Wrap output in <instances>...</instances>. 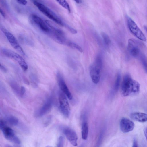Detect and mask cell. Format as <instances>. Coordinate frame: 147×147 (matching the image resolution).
<instances>
[{"instance_id": "6da1fadb", "label": "cell", "mask_w": 147, "mask_h": 147, "mask_svg": "<svg viewBox=\"0 0 147 147\" xmlns=\"http://www.w3.org/2000/svg\"><path fill=\"white\" fill-rule=\"evenodd\" d=\"M140 87L138 82L129 74H126L123 77L121 85V94L124 97L136 95L139 92Z\"/></svg>"}, {"instance_id": "7a4b0ae2", "label": "cell", "mask_w": 147, "mask_h": 147, "mask_svg": "<svg viewBox=\"0 0 147 147\" xmlns=\"http://www.w3.org/2000/svg\"><path fill=\"white\" fill-rule=\"evenodd\" d=\"M33 3L38 10L49 19L59 25L62 26H65L60 19L44 4L36 1H34Z\"/></svg>"}, {"instance_id": "3957f363", "label": "cell", "mask_w": 147, "mask_h": 147, "mask_svg": "<svg viewBox=\"0 0 147 147\" xmlns=\"http://www.w3.org/2000/svg\"><path fill=\"white\" fill-rule=\"evenodd\" d=\"M2 53L5 56L15 60L18 63L22 69L24 71L28 69V65L23 58L18 53L7 48L1 49Z\"/></svg>"}, {"instance_id": "277c9868", "label": "cell", "mask_w": 147, "mask_h": 147, "mask_svg": "<svg viewBox=\"0 0 147 147\" xmlns=\"http://www.w3.org/2000/svg\"><path fill=\"white\" fill-rule=\"evenodd\" d=\"M0 128L7 140L16 144H20V140L16 135L13 130L7 126L5 122L3 120L0 121Z\"/></svg>"}, {"instance_id": "5b68a950", "label": "cell", "mask_w": 147, "mask_h": 147, "mask_svg": "<svg viewBox=\"0 0 147 147\" xmlns=\"http://www.w3.org/2000/svg\"><path fill=\"white\" fill-rule=\"evenodd\" d=\"M127 20L128 28L133 35L140 40L146 41V37L134 21L128 16L127 17Z\"/></svg>"}, {"instance_id": "8992f818", "label": "cell", "mask_w": 147, "mask_h": 147, "mask_svg": "<svg viewBox=\"0 0 147 147\" xmlns=\"http://www.w3.org/2000/svg\"><path fill=\"white\" fill-rule=\"evenodd\" d=\"M1 29L11 46L22 55H25L24 51L14 36L4 28H1Z\"/></svg>"}, {"instance_id": "52a82bcc", "label": "cell", "mask_w": 147, "mask_h": 147, "mask_svg": "<svg viewBox=\"0 0 147 147\" xmlns=\"http://www.w3.org/2000/svg\"><path fill=\"white\" fill-rule=\"evenodd\" d=\"M128 49L131 55L135 58H139L143 53L140 43L132 39L128 40Z\"/></svg>"}, {"instance_id": "ba28073f", "label": "cell", "mask_w": 147, "mask_h": 147, "mask_svg": "<svg viewBox=\"0 0 147 147\" xmlns=\"http://www.w3.org/2000/svg\"><path fill=\"white\" fill-rule=\"evenodd\" d=\"M53 103V98L51 96L47 99L42 107L35 111V117H40L47 113L52 108Z\"/></svg>"}, {"instance_id": "9c48e42d", "label": "cell", "mask_w": 147, "mask_h": 147, "mask_svg": "<svg viewBox=\"0 0 147 147\" xmlns=\"http://www.w3.org/2000/svg\"><path fill=\"white\" fill-rule=\"evenodd\" d=\"M59 100L61 112L65 117H68L70 113V108L67 98L63 93L59 92Z\"/></svg>"}, {"instance_id": "30bf717a", "label": "cell", "mask_w": 147, "mask_h": 147, "mask_svg": "<svg viewBox=\"0 0 147 147\" xmlns=\"http://www.w3.org/2000/svg\"><path fill=\"white\" fill-rule=\"evenodd\" d=\"M31 18L33 23L36 24L39 28L44 33L48 34L50 31V29L46 23L45 21L38 16L32 14Z\"/></svg>"}, {"instance_id": "8fae6325", "label": "cell", "mask_w": 147, "mask_h": 147, "mask_svg": "<svg viewBox=\"0 0 147 147\" xmlns=\"http://www.w3.org/2000/svg\"><path fill=\"white\" fill-rule=\"evenodd\" d=\"M56 78L59 86L63 93L69 100H71L72 95L67 86L63 77L61 74L58 72L56 74Z\"/></svg>"}, {"instance_id": "7c38bea8", "label": "cell", "mask_w": 147, "mask_h": 147, "mask_svg": "<svg viewBox=\"0 0 147 147\" xmlns=\"http://www.w3.org/2000/svg\"><path fill=\"white\" fill-rule=\"evenodd\" d=\"M135 127L133 122L130 119L125 117L121 119L120 123V127L123 133H126L132 131Z\"/></svg>"}, {"instance_id": "4fadbf2b", "label": "cell", "mask_w": 147, "mask_h": 147, "mask_svg": "<svg viewBox=\"0 0 147 147\" xmlns=\"http://www.w3.org/2000/svg\"><path fill=\"white\" fill-rule=\"evenodd\" d=\"M63 132L70 143L73 146H76L77 145L78 137L76 132L68 128H64Z\"/></svg>"}, {"instance_id": "5bb4252c", "label": "cell", "mask_w": 147, "mask_h": 147, "mask_svg": "<svg viewBox=\"0 0 147 147\" xmlns=\"http://www.w3.org/2000/svg\"><path fill=\"white\" fill-rule=\"evenodd\" d=\"M90 74L92 82L95 84L98 83L100 79V71L97 69L94 65H91L89 68Z\"/></svg>"}, {"instance_id": "9a60e30c", "label": "cell", "mask_w": 147, "mask_h": 147, "mask_svg": "<svg viewBox=\"0 0 147 147\" xmlns=\"http://www.w3.org/2000/svg\"><path fill=\"white\" fill-rule=\"evenodd\" d=\"M131 118L134 121L141 122H147V114L136 112L131 113Z\"/></svg>"}, {"instance_id": "2e32d148", "label": "cell", "mask_w": 147, "mask_h": 147, "mask_svg": "<svg viewBox=\"0 0 147 147\" xmlns=\"http://www.w3.org/2000/svg\"><path fill=\"white\" fill-rule=\"evenodd\" d=\"M10 86L14 92L18 96H20L21 87H20L16 81L11 80L9 82Z\"/></svg>"}, {"instance_id": "e0dca14e", "label": "cell", "mask_w": 147, "mask_h": 147, "mask_svg": "<svg viewBox=\"0 0 147 147\" xmlns=\"http://www.w3.org/2000/svg\"><path fill=\"white\" fill-rule=\"evenodd\" d=\"M88 127L87 123L86 122H84L82 125L81 130V135L82 139L84 140H86L88 138Z\"/></svg>"}, {"instance_id": "ac0fdd59", "label": "cell", "mask_w": 147, "mask_h": 147, "mask_svg": "<svg viewBox=\"0 0 147 147\" xmlns=\"http://www.w3.org/2000/svg\"><path fill=\"white\" fill-rule=\"evenodd\" d=\"M102 62L101 56L98 55L95 59L93 65L98 69L100 71L102 66Z\"/></svg>"}, {"instance_id": "d6986e66", "label": "cell", "mask_w": 147, "mask_h": 147, "mask_svg": "<svg viewBox=\"0 0 147 147\" xmlns=\"http://www.w3.org/2000/svg\"><path fill=\"white\" fill-rule=\"evenodd\" d=\"M6 119L10 124L13 126H16L18 123V119L13 116H7L6 117Z\"/></svg>"}, {"instance_id": "ffe728a7", "label": "cell", "mask_w": 147, "mask_h": 147, "mask_svg": "<svg viewBox=\"0 0 147 147\" xmlns=\"http://www.w3.org/2000/svg\"><path fill=\"white\" fill-rule=\"evenodd\" d=\"M139 58L141 61L144 68L147 74V57L143 53L140 55Z\"/></svg>"}, {"instance_id": "44dd1931", "label": "cell", "mask_w": 147, "mask_h": 147, "mask_svg": "<svg viewBox=\"0 0 147 147\" xmlns=\"http://www.w3.org/2000/svg\"><path fill=\"white\" fill-rule=\"evenodd\" d=\"M21 42L27 45L32 46L33 43L32 42L28 37L23 35L20 36L19 37Z\"/></svg>"}, {"instance_id": "7402d4cb", "label": "cell", "mask_w": 147, "mask_h": 147, "mask_svg": "<svg viewBox=\"0 0 147 147\" xmlns=\"http://www.w3.org/2000/svg\"><path fill=\"white\" fill-rule=\"evenodd\" d=\"M67 45L72 48L76 49L80 52H82L83 51V49L80 46L70 41H68Z\"/></svg>"}, {"instance_id": "603a6c76", "label": "cell", "mask_w": 147, "mask_h": 147, "mask_svg": "<svg viewBox=\"0 0 147 147\" xmlns=\"http://www.w3.org/2000/svg\"><path fill=\"white\" fill-rule=\"evenodd\" d=\"M60 5L70 12V8L69 5L66 0H55Z\"/></svg>"}, {"instance_id": "cb8c5ba5", "label": "cell", "mask_w": 147, "mask_h": 147, "mask_svg": "<svg viewBox=\"0 0 147 147\" xmlns=\"http://www.w3.org/2000/svg\"><path fill=\"white\" fill-rule=\"evenodd\" d=\"M30 78L33 86L36 88L38 85L39 80L37 76L34 74H32L30 76Z\"/></svg>"}, {"instance_id": "d4e9b609", "label": "cell", "mask_w": 147, "mask_h": 147, "mask_svg": "<svg viewBox=\"0 0 147 147\" xmlns=\"http://www.w3.org/2000/svg\"><path fill=\"white\" fill-rule=\"evenodd\" d=\"M121 80V76L120 73H118L114 85L113 90L115 92H117L119 88Z\"/></svg>"}, {"instance_id": "484cf974", "label": "cell", "mask_w": 147, "mask_h": 147, "mask_svg": "<svg viewBox=\"0 0 147 147\" xmlns=\"http://www.w3.org/2000/svg\"><path fill=\"white\" fill-rule=\"evenodd\" d=\"M101 34L105 44L107 45H109L111 42V40L109 36L106 33L103 32H102Z\"/></svg>"}, {"instance_id": "4316f807", "label": "cell", "mask_w": 147, "mask_h": 147, "mask_svg": "<svg viewBox=\"0 0 147 147\" xmlns=\"http://www.w3.org/2000/svg\"><path fill=\"white\" fill-rule=\"evenodd\" d=\"M64 138L63 136H59L58 140L57 146L58 147H63L64 143Z\"/></svg>"}, {"instance_id": "83f0119b", "label": "cell", "mask_w": 147, "mask_h": 147, "mask_svg": "<svg viewBox=\"0 0 147 147\" xmlns=\"http://www.w3.org/2000/svg\"><path fill=\"white\" fill-rule=\"evenodd\" d=\"M65 26L68 29V30L72 33L75 34L77 33V31L75 29L68 25H65Z\"/></svg>"}, {"instance_id": "f1b7e54d", "label": "cell", "mask_w": 147, "mask_h": 147, "mask_svg": "<svg viewBox=\"0 0 147 147\" xmlns=\"http://www.w3.org/2000/svg\"><path fill=\"white\" fill-rule=\"evenodd\" d=\"M51 120V116L48 117L45 121L44 123V125L45 126H47L49 124Z\"/></svg>"}, {"instance_id": "f546056e", "label": "cell", "mask_w": 147, "mask_h": 147, "mask_svg": "<svg viewBox=\"0 0 147 147\" xmlns=\"http://www.w3.org/2000/svg\"><path fill=\"white\" fill-rule=\"evenodd\" d=\"M18 3L20 4L25 5L27 3V1L26 0H16Z\"/></svg>"}, {"instance_id": "4dcf8cb0", "label": "cell", "mask_w": 147, "mask_h": 147, "mask_svg": "<svg viewBox=\"0 0 147 147\" xmlns=\"http://www.w3.org/2000/svg\"><path fill=\"white\" fill-rule=\"evenodd\" d=\"M25 92V88L23 86L21 87L20 91V97L23 96Z\"/></svg>"}, {"instance_id": "1f68e13d", "label": "cell", "mask_w": 147, "mask_h": 147, "mask_svg": "<svg viewBox=\"0 0 147 147\" xmlns=\"http://www.w3.org/2000/svg\"><path fill=\"white\" fill-rule=\"evenodd\" d=\"M0 68L1 70L4 72H6L7 70V69L1 64H0Z\"/></svg>"}, {"instance_id": "d6a6232c", "label": "cell", "mask_w": 147, "mask_h": 147, "mask_svg": "<svg viewBox=\"0 0 147 147\" xmlns=\"http://www.w3.org/2000/svg\"><path fill=\"white\" fill-rule=\"evenodd\" d=\"M138 144L136 140V139H134L133 142V147H138Z\"/></svg>"}, {"instance_id": "836d02e7", "label": "cell", "mask_w": 147, "mask_h": 147, "mask_svg": "<svg viewBox=\"0 0 147 147\" xmlns=\"http://www.w3.org/2000/svg\"><path fill=\"white\" fill-rule=\"evenodd\" d=\"M0 12L2 16L4 18H5V15L4 12L1 9H0Z\"/></svg>"}, {"instance_id": "e575fe53", "label": "cell", "mask_w": 147, "mask_h": 147, "mask_svg": "<svg viewBox=\"0 0 147 147\" xmlns=\"http://www.w3.org/2000/svg\"><path fill=\"white\" fill-rule=\"evenodd\" d=\"M144 132L145 136L146 137V138L147 141V128H146L144 129Z\"/></svg>"}, {"instance_id": "d590c367", "label": "cell", "mask_w": 147, "mask_h": 147, "mask_svg": "<svg viewBox=\"0 0 147 147\" xmlns=\"http://www.w3.org/2000/svg\"><path fill=\"white\" fill-rule=\"evenodd\" d=\"M78 3H80L81 2V0H74Z\"/></svg>"}, {"instance_id": "8d00e7d4", "label": "cell", "mask_w": 147, "mask_h": 147, "mask_svg": "<svg viewBox=\"0 0 147 147\" xmlns=\"http://www.w3.org/2000/svg\"><path fill=\"white\" fill-rule=\"evenodd\" d=\"M144 28L146 32H147V26H145L144 27Z\"/></svg>"}]
</instances>
